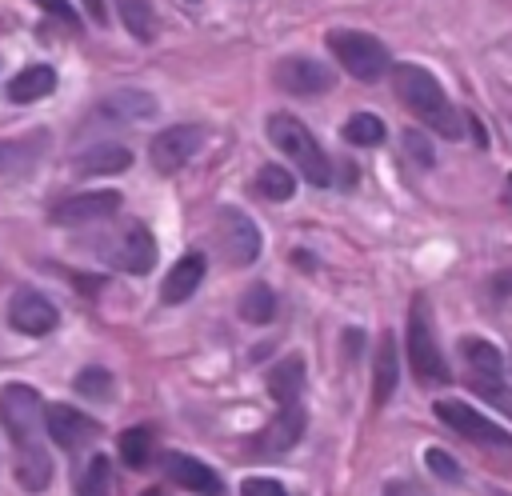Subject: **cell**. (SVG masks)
I'll use <instances>...</instances> for the list:
<instances>
[{
	"label": "cell",
	"instance_id": "cell-26",
	"mask_svg": "<svg viewBox=\"0 0 512 496\" xmlns=\"http://www.w3.org/2000/svg\"><path fill=\"white\" fill-rule=\"evenodd\" d=\"M112 492V460L92 456L76 476V496H108Z\"/></svg>",
	"mask_w": 512,
	"mask_h": 496
},
{
	"label": "cell",
	"instance_id": "cell-31",
	"mask_svg": "<svg viewBox=\"0 0 512 496\" xmlns=\"http://www.w3.org/2000/svg\"><path fill=\"white\" fill-rule=\"evenodd\" d=\"M72 388H76L80 396H88V400H104V396H112V372L100 368V364L80 368V372L72 376Z\"/></svg>",
	"mask_w": 512,
	"mask_h": 496
},
{
	"label": "cell",
	"instance_id": "cell-28",
	"mask_svg": "<svg viewBox=\"0 0 512 496\" xmlns=\"http://www.w3.org/2000/svg\"><path fill=\"white\" fill-rule=\"evenodd\" d=\"M344 140H348V144H360V148H372V144L384 140V120L372 116V112H356V116H348V124H344Z\"/></svg>",
	"mask_w": 512,
	"mask_h": 496
},
{
	"label": "cell",
	"instance_id": "cell-30",
	"mask_svg": "<svg viewBox=\"0 0 512 496\" xmlns=\"http://www.w3.org/2000/svg\"><path fill=\"white\" fill-rule=\"evenodd\" d=\"M256 184H260V192H264L268 200H288V196L296 192L292 172H288V168H280V164H264V168L256 172Z\"/></svg>",
	"mask_w": 512,
	"mask_h": 496
},
{
	"label": "cell",
	"instance_id": "cell-18",
	"mask_svg": "<svg viewBox=\"0 0 512 496\" xmlns=\"http://www.w3.org/2000/svg\"><path fill=\"white\" fill-rule=\"evenodd\" d=\"M304 424H308V416L300 412V404H288V408H280V416L260 432L256 448H260V452H288V448L300 444Z\"/></svg>",
	"mask_w": 512,
	"mask_h": 496
},
{
	"label": "cell",
	"instance_id": "cell-32",
	"mask_svg": "<svg viewBox=\"0 0 512 496\" xmlns=\"http://www.w3.org/2000/svg\"><path fill=\"white\" fill-rule=\"evenodd\" d=\"M424 464H428V472H432L436 480H444V484H460V480H464L460 464H456L444 448H428V452H424Z\"/></svg>",
	"mask_w": 512,
	"mask_h": 496
},
{
	"label": "cell",
	"instance_id": "cell-5",
	"mask_svg": "<svg viewBox=\"0 0 512 496\" xmlns=\"http://www.w3.org/2000/svg\"><path fill=\"white\" fill-rule=\"evenodd\" d=\"M404 352H408V368H412V376L420 384H444L448 380V368H444V356H440V344H436L424 296L412 300L408 332H404Z\"/></svg>",
	"mask_w": 512,
	"mask_h": 496
},
{
	"label": "cell",
	"instance_id": "cell-24",
	"mask_svg": "<svg viewBox=\"0 0 512 496\" xmlns=\"http://www.w3.org/2000/svg\"><path fill=\"white\" fill-rule=\"evenodd\" d=\"M16 480H20L28 492H40V488L52 484V460H48V452H44L40 444L20 448V456H16Z\"/></svg>",
	"mask_w": 512,
	"mask_h": 496
},
{
	"label": "cell",
	"instance_id": "cell-21",
	"mask_svg": "<svg viewBox=\"0 0 512 496\" xmlns=\"http://www.w3.org/2000/svg\"><path fill=\"white\" fill-rule=\"evenodd\" d=\"M396 380H400V356H396V336L384 332L380 344H376V364H372V400L376 404H388L392 392H396Z\"/></svg>",
	"mask_w": 512,
	"mask_h": 496
},
{
	"label": "cell",
	"instance_id": "cell-20",
	"mask_svg": "<svg viewBox=\"0 0 512 496\" xmlns=\"http://www.w3.org/2000/svg\"><path fill=\"white\" fill-rule=\"evenodd\" d=\"M44 144H48V132H28V136H16V140H0V176H20V172L36 168Z\"/></svg>",
	"mask_w": 512,
	"mask_h": 496
},
{
	"label": "cell",
	"instance_id": "cell-34",
	"mask_svg": "<svg viewBox=\"0 0 512 496\" xmlns=\"http://www.w3.org/2000/svg\"><path fill=\"white\" fill-rule=\"evenodd\" d=\"M240 496H292V492L280 480H272V476H248L240 484Z\"/></svg>",
	"mask_w": 512,
	"mask_h": 496
},
{
	"label": "cell",
	"instance_id": "cell-3",
	"mask_svg": "<svg viewBox=\"0 0 512 496\" xmlns=\"http://www.w3.org/2000/svg\"><path fill=\"white\" fill-rule=\"evenodd\" d=\"M88 248H92L108 268H120V272H132V276H140V272H148V268L156 264V240H152V232H148L144 224H136V220H124V224H116V228L92 236Z\"/></svg>",
	"mask_w": 512,
	"mask_h": 496
},
{
	"label": "cell",
	"instance_id": "cell-33",
	"mask_svg": "<svg viewBox=\"0 0 512 496\" xmlns=\"http://www.w3.org/2000/svg\"><path fill=\"white\" fill-rule=\"evenodd\" d=\"M400 144H404V152L420 164V168H432L436 164V152H432V140L424 136V132H416V128H408L404 136H400Z\"/></svg>",
	"mask_w": 512,
	"mask_h": 496
},
{
	"label": "cell",
	"instance_id": "cell-37",
	"mask_svg": "<svg viewBox=\"0 0 512 496\" xmlns=\"http://www.w3.org/2000/svg\"><path fill=\"white\" fill-rule=\"evenodd\" d=\"M504 200H508V208H512V176H508V192H504Z\"/></svg>",
	"mask_w": 512,
	"mask_h": 496
},
{
	"label": "cell",
	"instance_id": "cell-9",
	"mask_svg": "<svg viewBox=\"0 0 512 496\" xmlns=\"http://www.w3.org/2000/svg\"><path fill=\"white\" fill-rule=\"evenodd\" d=\"M272 80L280 92L288 96H324L332 84H336V72L312 56H284L276 68H272Z\"/></svg>",
	"mask_w": 512,
	"mask_h": 496
},
{
	"label": "cell",
	"instance_id": "cell-13",
	"mask_svg": "<svg viewBox=\"0 0 512 496\" xmlns=\"http://www.w3.org/2000/svg\"><path fill=\"white\" fill-rule=\"evenodd\" d=\"M44 432L52 436V444L76 448V444H88V440L100 432V424H96L92 416H84L80 408L52 400V404H44Z\"/></svg>",
	"mask_w": 512,
	"mask_h": 496
},
{
	"label": "cell",
	"instance_id": "cell-2",
	"mask_svg": "<svg viewBox=\"0 0 512 496\" xmlns=\"http://www.w3.org/2000/svg\"><path fill=\"white\" fill-rule=\"evenodd\" d=\"M268 140L296 164V172L308 184H316V188H328L332 184V160L324 156V148L316 144V136L292 112H272L268 116Z\"/></svg>",
	"mask_w": 512,
	"mask_h": 496
},
{
	"label": "cell",
	"instance_id": "cell-23",
	"mask_svg": "<svg viewBox=\"0 0 512 496\" xmlns=\"http://www.w3.org/2000/svg\"><path fill=\"white\" fill-rule=\"evenodd\" d=\"M52 88H56V72L48 64H32V68L16 72V80L8 84V100L12 104H32V100H44Z\"/></svg>",
	"mask_w": 512,
	"mask_h": 496
},
{
	"label": "cell",
	"instance_id": "cell-8",
	"mask_svg": "<svg viewBox=\"0 0 512 496\" xmlns=\"http://www.w3.org/2000/svg\"><path fill=\"white\" fill-rule=\"evenodd\" d=\"M204 136H208L204 124H172V128H164V132L152 140V148H148L152 168L164 172V176L180 172V168L204 148Z\"/></svg>",
	"mask_w": 512,
	"mask_h": 496
},
{
	"label": "cell",
	"instance_id": "cell-6",
	"mask_svg": "<svg viewBox=\"0 0 512 496\" xmlns=\"http://www.w3.org/2000/svg\"><path fill=\"white\" fill-rule=\"evenodd\" d=\"M0 424L12 436L16 448L36 444V432L44 428V400L32 384H0Z\"/></svg>",
	"mask_w": 512,
	"mask_h": 496
},
{
	"label": "cell",
	"instance_id": "cell-4",
	"mask_svg": "<svg viewBox=\"0 0 512 496\" xmlns=\"http://www.w3.org/2000/svg\"><path fill=\"white\" fill-rule=\"evenodd\" d=\"M328 48L332 56L340 60V68L364 84L380 80L388 68H392V56L384 48V40L368 36V32H356V28H332L328 32Z\"/></svg>",
	"mask_w": 512,
	"mask_h": 496
},
{
	"label": "cell",
	"instance_id": "cell-1",
	"mask_svg": "<svg viewBox=\"0 0 512 496\" xmlns=\"http://www.w3.org/2000/svg\"><path fill=\"white\" fill-rule=\"evenodd\" d=\"M392 80H396L400 104H404L420 124H428L432 132H440V136H448V140H456V136L464 132L460 112L452 108L444 84H440L428 68H420V64H396V68H392Z\"/></svg>",
	"mask_w": 512,
	"mask_h": 496
},
{
	"label": "cell",
	"instance_id": "cell-7",
	"mask_svg": "<svg viewBox=\"0 0 512 496\" xmlns=\"http://www.w3.org/2000/svg\"><path fill=\"white\" fill-rule=\"evenodd\" d=\"M432 408H436V416H440L452 432L468 436L472 444H484V448H512V436H508L496 420H488L484 412H476L472 404H464V400H436Z\"/></svg>",
	"mask_w": 512,
	"mask_h": 496
},
{
	"label": "cell",
	"instance_id": "cell-35",
	"mask_svg": "<svg viewBox=\"0 0 512 496\" xmlns=\"http://www.w3.org/2000/svg\"><path fill=\"white\" fill-rule=\"evenodd\" d=\"M36 4H40V8L48 12V16H56V20H64V24H72V28L80 24V12H76V8L68 4V0H36Z\"/></svg>",
	"mask_w": 512,
	"mask_h": 496
},
{
	"label": "cell",
	"instance_id": "cell-10",
	"mask_svg": "<svg viewBox=\"0 0 512 496\" xmlns=\"http://www.w3.org/2000/svg\"><path fill=\"white\" fill-rule=\"evenodd\" d=\"M216 240L228 264H252L260 256V228L240 208H220L216 216Z\"/></svg>",
	"mask_w": 512,
	"mask_h": 496
},
{
	"label": "cell",
	"instance_id": "cell-29",
	"mask_svg": "<svg viewBox=\"0 0 512 496\" xmlns=\"http://www.w3.org/2000/svg\"><path fill=\"white\" fill-rule=\"evenodd\" d=\"M120 460L128 468H144L152 460V432L148 428H128L120 436Z\"/></svg>",
	"mask_w": 512,
	"mask_h": 496
},
{
	"label": "cell",
	"instance_id": "cell-36",
	"mask_svg": "<svg viewBox=\"0 0 512 496\" xmlns=\"http://www.w3.org/2000/svg\"><path fill=\"white\" fill-rule=\"evenodd\" d=\"M84 8H88V16H92L96 24H104V20H108V12H104V0H84Z\"/></svg>",
	"mask_w": 512,
	"mask_h": 496
},
{
	"label": "cell",
	"instance_id": "cell-19",
	"mask_svg": "<svg viewBox=\"0 0 512 496\" xmlns=\"http://www.w3.org/2000/svg\"><path fill=\"white\" fill-rule=\"evenodd\" d=\"M304 356L300 352H292V356H284V360H276L272 364V372H268V396L276 400V404H296L300 400V392H304Z\"/></svg>",
	"mask_w": 512,
	"mask_h": 496
},
{
	"label": "cell",
	"instance_id": "cell-15",
	"mask_svg": "<svg viewBox=\"0 0 512 496\" xmlns=\"http://www.w3.org/2000/svg\"><path fill=\"white\" fill-rule=\"evenodd\" d=\"M96 116H100V120L136 124V120H148V116H156V96H152V92H140V88H116V92L100 96V104H96Z\"/></svg>",
	"mask_w": 512,
	"mask_h": 496
},
{
	"label": "cell",
	"instance_id": "cell-22",
	"mask_svg": "<svg viewBox=\"0 0 512 496\" xmlns=\"http://www.w3.org/2000/svg\"><path fill=\"white\" fill-rule=\"evenodd\" d=\"M132 164V152L124 144H92L84 156H76V172L84 176H112Z\"/></svg>",
	"mask_w": 512,
	"mask_h": 496
},
{
	"label": "cell",
	"instance_id": "cell-11",
	"mask_svg": "<svg viewBox=\"0 0 512 496\" xmlns=\"http://www.w3.org/2000/svg\"><path fill=\"white\" fill-rule=\"evenodd\" d=\"M120 208V192L116 188H100V192H80V196H68L52 208V224L60 228H76V224H92V220H104V216H116Z\"/></svg>",
	"mask_w": 512,
	"mask_h": 496
},
{
	"label": "cell",
	"instance_id": "cell-16",
	"mask_svg": "<svg viewBox=\"0 0 512 496\" xmlns=\"http://www.w3.org/2000/svg\"><path fill=\"white\" fill-rule=\"evenodd\" d=\"M200 280H204V256L200 252H188V256H180L168 268V276L160 284V300L164 304H180V300H188L200 288Z\"/></svg>",
	"mask_w": 512,
	"mask_h": 496
},
{
	"label": "cell",
	"instance_id": "cell-27",
	"mask_svg": "<svg viewBox=\"0 0 512 496\" xmlns=\"http://www.w3.org/2000/svg\"><path fill=\"white\" fill-rule=\"evenodd\" d=\"M116 12L124 20V28L136 36V40H152L156 36V12L148 0H116Z\"/></svg>",
	"mask_w": 512,
	"mask_h": 496
},
{
	"label": "cell",
	"instance_id": "cell-14",
	"mask_svg": "<svg viewBox=\"0 0 512 496\" xmlns=\"http://www.w3.org/2000/svg\"><path fill=\"white\" fill-rule=\"evenodd\" d=\"M164 472H168V480H172L176 488H184V492H196V496H216V492H220V476H216L204 460H196V456H188V452H168V456H164Z\"/></svg>",
	"mask_w": 512,
	"mask_h": 496
},
{
	"label": "cell",
	"instance_id": "cell-17",
	"mask_svg": "<svg viewBox=\"0 0 512 496\" xmlns=\"http://www.w3.org/2000/svg\"><path fill=\"white\" fill-rule=\"evenodd\" d=\"M460 356L468 360V368H472L476 380L500 388V380H504V356H500V348H496L492 340H484V336H464V340H460Z\"/></svg>",
	"mask_w": 512,
	"mask_h": 496
},
{
	"label": "cell",
	"instance_id": "cell-25",
	"mask_svg": "<svg viewBox=\"0 0 512 496\" xmlns=\"http://www.w3.org/2000/svg\"><path fill=\"white\" fill-rule=\"evenodd\" d=\"M276 316V296L268 284H248L244 296H240V320L248 324H272Z\"/></svg>",
	"mask_w": 512,
	"mask_h": 496
},
{
	"label": "cell",
	"instance_id": "cell-12",
	"mask_svg": "<svg viewBox=\"0 0 512 496\" xmlns=\"http://www.w3.org/2000/svg\"><path fill=\"white\" fill-rule=\"evenodd\" d=\"M56 320H60L56 304L36 288H20L12 296V304H8V324L16 332H24V336H44V332L56 328Z\"/></svg>",
	"mask_w": 512,
	"mask_h": 496
}]
</instances>
